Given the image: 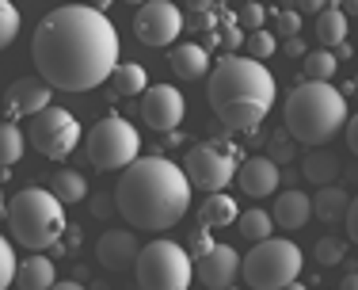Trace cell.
<instances>
[{"mask_svg":"<svg viewBox=\"0 0 358 290\" xmlns=\"http://www.w3.org/2000/svg\"><path fill=\"white\" fill-rule=\"evenodd\" d=\"M31 57L50 88L88 92L110 81L118 65V31L103 8L62 4L42 15L31 39Z\"/></svg>","mask_w":358,"mask_h":290,"instance_id":"1","label":"cell"},{"mask_svg":"<svg viewBox=\"0 0 358 290\" xmlns=\"http://www.w3.org/2000/svg\"><path fill=\"white\" fill-rule=\"evenodd\" d=\"M191 195L194 187L176 160L138 157L130 168H122V180L115 187V207L134 229L164 233L187 218Z\"/></svg>","mask_w":358,"mask_h":290,"instance_id":"2","label":"cell"},{"mask_svg":"<svg viewBox=\"0 0 358 290\" xmlns=\"http://www.w3.org/2000/svg\"><path fill=\"white\" fill-rule=\"evenodd\" d=\"M278 96V84L271 69L255 57H221L210 69V88H206V104L221 118V126L241 134H255L263 126V118L271 115Z\"/></svg>","mask_w":358,"mask_h":290,"instance_id":"3","label":"cell"},{"mask_svg":"<svg viewBox=\"0 0 358 290\" xmlns=\"http://www.w3.org/2000/svg\"><path fill=\"white\" fill-rule=\"evenodd\" d=\"M282 118L294 141L320 149L343 130L351 115H347V96L331 81H305L286 96Z\"/></svg>","mask_w":358,"mask_h":290,"instance_id":"4","label":"cell"},{"mask_svg":"<svg viewBox=\"0 0 358 290\" xmlns=\"http://www.w3.org/2000/svg\"><path fill=\"white\" fill-rule=\"evenodd\" d=\"M8 226L23 249H54L65 233V202L50 187H23L8 199Z\"/></svg>","mask_w":358,"mask_h":290,"instance_id":"5","label":"cell"},{"mask_svg":"<svg viewBox=\"0 0 358 290\" xmlns=\"http://www.w3.org/2000/svg\"><path fill=\"white\" fill-rule=\"evenodd\" d=\"M301 249L286 237L255 241V249L241 260V275L252 290H282L301 275Z\"/></svg>","mask_w":358,"mask_h":290,"instance_id":"6","label":"cell"},{"mask_svg":"<svg viewBox=\"0 0 358 290\" xmlns=\"http://www.w3.org/2000/svg\"><path fill=\"white\" fill-rule=\"evenodd\" d=\"M141 153V134L138 126H130L126 118L107 115L84 134V157L96 172H122L138 160Z\"/></svg>","mask_w":358,"mask_h":290,"instance_id":"7","label":"cell"},{"mask_svg":"<svg viewBox=\"0 0 358 290\" xmlns=\"http://www.w3.org/2000/svg\"><path fill=\"white\" fill-rule=\"evenodd\" d=\"M134 279L138 290H187L194 279V260L176 241H152L134 263Z\"/></svg>","mask_w":358,"mask_h":290,"instance_id":"8","label":"cell"},{"mask_svg":"<svg viewBox=\"0 0 358 290\" xmlns=\"http://www.w3.org/2000/svg\"><path fill=\"white\" fill-rule=\"evenodd\" d=\"M236 168H241V160H236V149L225 141H199L187 149L183 157V172L191 187H199V191L214 195L221 187H229L236 180Z\"/></svg>","mask_w":358,"mask_h":290,"instance_id":"9","label":"cell"},{"mask_svg":"<svg viewBox=\"0 0 358 290\" xmlns=\"http://www.w3.org/2000/svg\"><path fill=\"white\" fill-rule=\"evenodd\" d=\"M27 141L35 145L42 157H69L76 145L84 141L80 134V123H76L73 111L50 104L46 111H38L35 118H27Z\"/></svg>","mask_w":358,"mask_h":290,"instance_id":"10","label":"cell"},{"mask_svg":"<svg viewBox=\"0 0 358 290\" xmlns=\"http://www.w3.org/2000/svg\"><path fill=\"white\" fill-rule=\"evenodd\" d=\"M134 35H138L145 46L164 50L183 35V12L172 0H145L134 15Z\"/></svg>","mask_w":358,"mask_h":290,"instance_id":"11","label":"cell"},{"mask_svg":"<svg viewBox=\"0 0 358 290\" xmlns=\"http://www.w3.org/2000/svg\"><path fill=\"white\" fill-rule=\"evenodd\" d=\"M141 96H145L141 99V118H145L149 130H157V134L179 130V123H183V115H187V99L176 84H149Z\"/></svg>","mask_w":358,"mask_h":290,"instance_id":"12","label":"cell"},{"mask_svg":"<svg viewBox=\"0 0 358 290\" xmlns=\"http://www.w3.org/2000/svg\"><path fill=\"white\" fill-rule=\"evenodd\" d=\"M241 275V252L233 244H210L206 252L194 260V279L206 290H229Z\"/></svg>","mask_w":358,"mask_h":290,"instance_id":"13","label":"cell"},{"mask_svg":"<svg viewBox=\"0 0 358 290\" xmlns=\"http://www.w3.org/2000/svg\"><path fill=\"white\" fill-rule=\"evenodd\" d=\"M50 96H54V88H50L46 81L20 76V81H12L4 92V111H8V118H35L38 111H46L54 104Z\"/></svg>","mask_w":358,"mask_h":290,"instance_id":"14","label":"cell"},{"mask_svg":"<svg viewBox=\"0 0 358 290\" xmlns=\"http://www.w3.org/2000/svg\"><path fill=\"white\" fill-rule=\"evenodd\" d=\"M236 184H241V191L248 195V199H267V195L278 191L282 172H278V165L271 157H248L236 168Z\"/></svg>","mask_w":358,"mask_h":290,"instance_id":"15","label":"cell"},{"mask_svg":"<svg viewBox=\"0 0 358 290\" xmlns=\"http://www.w3.org/2000/svg\"><path fill=\"white\" fill-rule=\"evenodd\" d=\"M96 256L99 263H103L107 271H122V268H134L141 256V244L138 237L130 233V229H107V233H99L96 241Z\"/></svg>","mask_w":358,"mask_h":290,"instance_id":"16","label":"cell"},{"mask_svg":"<svg viewBox=\"0 0 358 290\" xmlns=\"http://www.w3.org/2000/svg\"><path fill=\"white\" fill-rule=\"evenodd\" d=\"M271 218H275L278 229H301L313 221V199L305 191H278Z\"/></svg>","mask_w":358,"mask_h":290,"instance_id":"17","label":"cell"},{"mask_svg":"<svg viewBox=\"0 0 358 290\" xmlns=\"http://www.w3.org/2000/svg\"><path fill=\"white\" fill-rule=\"evenodd\" d=\"M168 65H172V73L179 81H202L210 73V54L199 42H179L172 50V57H168Z\"/></svg>","mask_w":358,"mask_h":290,"instance_id":"18","label":"cell"},{"mask_svg":"<svg viewBox=\"0 0 358 290\" xmlns=\"http://www.w3.org/2000/svg\"><path fill=\"white\" fill-rule=\"evenodd\" d=\"M57 283V268L50 256L42 252H31L27 260H20V268H15V286L20 290H50Z\"/></svg>","mask_w":358,"mask_h":290,"instance_id":"19","label":"cell"},{"mask_svg":"<svg viewBox=\"0 0 358 290\" xmlns=\"http://www.w3.org/2000/svg\"><path fill=\"white\" fill-rule=\"evenodd\" d=\"M347 12L339 8V0H331V8H324V12L317 15V42L324 50H336L339 42L347 39Z\"/></svg>","mask_w":358,"mask_h":290,"instance_id":"20","label":"cell"},{"mask_svg":"<svg viewBox=\"0 0 358 290\" xmlns=\"http://www.w3.org/2000/svg\"><path fill=\"white\" fill-rule=\"evenodd\" d=\"M347 207H351V195L343 191V187L328 184L317 191V199H313V218H324V221H343L347 218Z\"/></svg>","mask_w":358,"mask_h":290,"instance_id":"21","label":"cell"},{"mask_svg":"<svg viewBox=\"0 0 358 290\" xmlns=\"http://www.w3.org/2000/svg\"><path fill=\"white\" fill-rule=\"evenodd\" d=\"M236 218H241V210H236V202L229 199V195H206V202H202V226L206 229H225V226H236Z\"/></svg>","mask_w":358,"mask_h":290,"instance_id":"22","label":"cell"},{"mask_svg":"<svg viewBox=\"0 0 358 290\" xmlns=\"http://www.w3.org/2000/svg\"><path fill=\"white\" fill-rule=\"evenodd\" d=\"M50 191H54L65 207H73V202L88 199V180H84L76 168H57L54 180H50Z\"/></svg>","mask_w":358,"mask_h":290,"instance_id":"23","label":"cell"},{"mask_svg":"<svg viewBox=\"0 0 358 290\" xmlns=\"http://www.w3.org/2000/svg\"><path fill=\"white\" fill-rule=\"evenodd\" d=\"M110 81H115L118 96H141V92L149 88V73H145V65H138V62H118L115 73H110Z\"/></svg>","mask_w":358,"mask_h":290,"instance_id":"24","label":"cell"},{"mask_svg":"<svg viewBox=\"0 0 358 290\" xmlns=\"http://www.w3.org/2000/svg\"><path fill=\"white\" fill-rule=\"evenodd\" d=\"M305 180L317 184V187L336 184V180H339V160H336V153H328V149L309 153V157H305Z\"/></svg>","mask_w":358,"mask_h":290,"instance_id":"25","label":"cell"},{"mask_svg":"<svg viewBox=\"0 0 358 290\" xmlns=\"http://www.w3.org/2000/svg\"><path fill=\"white\" fill-rule=\"evenodd\" d=\"M23 149H27V134H23L12 118H4V123H0V168H12L15 160L23 157Z\"/></svg>","mask_w":358,"mask_h":290,"instance_id":"26","label":"cell"},{"mask_svg":"<svg viewBox=\"0 0 358 290\" xmlns=\"http://www.w3.org/2000/svg\"><path fill=\"white\" fill-rule=\"evenodd\" d=\"M301 69H305V76L309 81H331L336 76V69H339V57H336V50H309V54L301 57Z\"/></svg>","mask_w":358,"mask_h":290,"instance_id":"27","label":"cell"},{"mask_svg":"<svg viewBox=\"0 0 358 290\" xmlns=\"http://www.w3.org/2000/svg\"><path fill=\"white\" fill-rule=\"evenodd\" d=\"M236 226H241V237L244 241H267L271 229H275V218L267 214V210H244L241 218H236Z\"/></svg>","mask_w":358,"mask_h":290,"instance_id":"28","label":"cell"},{"mask_svg":"<svg viewBox=\"0 0 358 290\" xmlns=\"http://www.w3.org/2000/svg\"><path fill=\"white\" fill-rule=\"evenodd\" d=\"M20 8L12 0H0V50H8L15 39H20Z\"/></svg>","mask_w":358,"mask_h":290,"instance_id":"29","label":"cell"},{"mask_svg":"<svg viewBox=\"0 0 358 290\" xmlns=\"http://www.w3.org/2000/svg\"><path fill=\"white\" fill-rule=\"evenodd\" d=\"M343 256H347V241H339V237H320V241L313 244V260H317L320 268H336Z\"/></svg>","mask_w":358,"mask_h":290,"instance_id":"30","label":"cell"},{"mask_svg":"<svg viewBox=\"0 0 358 290\" xmlns=\"http://www.w3.org/2000/svg\"><path fill=\"white\" fill-rule=\"evenodd\" d=\"M15 268H20V260H15V249H12V241L0 233V290L15 286Z\"/></svg>","mask_w":358,"mask_h":290,"instance_id":"31","label":"cell"},{"mask_svg":"<svg viewBox=\"0 0 358 290\" xmlns=\"http://www.w3.org/2000/svg\"><path fill=\"white\" fill-rule=\"evenodd\" d=\"M236 23L248 31H259L263 23H267V8L259 4V0H244L241 8H236Z\"/></svg>","mask_w":358,"mask_h":290,"instance_id":"32","label":"cell"},{"mask_svg":"<svg viewBox=\"0 0 358 290\" xmlns=\"http://www.w3.org/2000/svg\"><path fill=\"white\" fill-rule=\"evenodd\" d=\"M275 50H278V42H275L271 31L259 27V31H252V35H248V57H255V62H267Z\"/></svg>","mask_w":358,"mask_h":290,"instance_id":"33","label":"cell"},{"mask_svg":"<svg viewBox=\"0 0 358 290\" xmlns=\"http://www.w3.org/2000/svg\"><path fill=\"white\" fill-rule=\"evenodd\" d=\"M343 226H347V241H355V244H358V195H351V207H347Z\"/></svg>","mask_w":358,"mask_h":290,"instance_id":"34","label":"cell"},{"mask_svg":"<svg viewBox=\"0 0 358 290\" xmlns=\"http://www.w3.org/2000/svg\"><path fill=\"white\" fill-rule=\"evenodd\" d=\"M301 31V12H282L278 15V35H297Z\"/></svg>","mask_w":358,"mask_h":290,"instance_id":"35","label":"cell"},{"mask_svg":"<svg viewBox=\"0 0 358 290\" xmlns=\"http://www.w3.org/2000/svg\"><path fill=\"white\" fill-rule=\"evenodd\" d=\"M271 160H275V165H282V160H294V149H289V141H271Z\"/></svg>","mask_w":358,"mask_h":290,"instance_id":"36","label":"cell"},{"mask_svg":"<svg viewBox=\"0 0 358 290\" xmlns=\"http://www.w3.org/2000/svg\"><path fill=\"white\" fill-rule=\"evenodd\" d=\"M343 130H347V149H351L355 157H358V115L347 118V126H343Z\"/></svg>","mask_w":358,"mask_h":290,"instance_id":"37","label":"cell"},{"mask_svg":"<svg viewBox=\"0 0 358 290\" xmlns=\"http://www.w3.org/2000/svg\"><path fill=\"white\" fill-rule=\"evenodd\" d=\"M324 4H328V0H297V12L301 15H320Z\"/></svg>","mask_w":358,"mask_h":290,"instance_id":"38","label":"cell"},{"mask_svg":"<svg viewBox=\"0 0 358 290\" xmlns=\"http://www.w3.org/2000/svg\"><path fill=\"white\" fill-rule=\"evenodd\" d=\"M286 54L289 57H305V54H309V50H305V42H301V35H289L286 39Z\"/></svg>","mask_w":358,"mask_h":290,"instance_id":"39","label":"cell"},{"mask_svg":"<svg viewBox=\"0 0 358 290\" xmlns=\"http://www.w3.org/2000/svg\"><path fill=\"white\" fill-rule=\"evenodd\" d=\"M339 8L347 12V20H358V0H339Z\"/></svg>","mask_w":358,"mask_h":290,"instance_id":"40","label":"cell"},{"mask_svg":"<svg viewBox=\"0 0 358 290\" xmlns=\"http://www.w3.org/2000/svg\"><path fill=\"white\" fill-rule=\"evenodd\" d=\"M50 290H88V286H84V283H73V279H65V283H54Z\"/></svg>","mask_w":358,"mask_h":290,"instance_id":"41","label":"cell"},{"mask_svg":"<svg viewBox=\"0 0 358 290\" xmlns=\"http://www.w3.org/2000/svg\"><path fill=\"white\" fill-rule=\"evenodd\" d=\"M343 290H358V271H355V275H347V279H343Z\"/></svg>","mask_w":358,"mask_h":290,"instance_id":"42","label":"cell"},{"mask_svg":"<svg viewBox=\"0 0 358 290\" xmlns=\"http://www.w3.org/2000/svg\"><path fill=\"white\" fill-rule=\"evenodd\" d=\"M282 290H305V283H297V279H294V283H289V286H282Z\"/></svg>","mask_w":358,"mask_h":290,"instance_id":"43","label":"cell"},{"mask_svg":"<svg viewBox=\"0 0 358 290\" xmlns=\"http://www.w3.org/2000/svg\"><path fill=\"white\" fill-rule=\"evenodd\" d=\"M92 4H96V8H107V4H110V0H92Z\"/></svg>","mask_w":358,"mask_h":290,"instance_id":"44","label":"cell"},{"mask_svg":"<svg viewBox=\"0 0 358 290\" xmlns=\"http://www.w3.org/2000/svg\"><path fill=\"white\" fill-rule=\"evenodd\" d=\"M122 4H138V8H141V4H145V0H122Z\"/></svg>","mask_w":358,"mask_h":290,"instance_id":"45","label":"cell"},{"mask_svg":"<svg viewBox=\"0 0 358 290\" xmlns=\"http://www.w3.org/2000/svg\"><path fill=\"white\" fill-rule=\"evenodd\" d=\"M0 207H4V191H0Z\"/></svg>","mask_w":358,"mask_h":290,"instance_id":"46","label":"cell"},{"mask_svg":"<svg viewBox=\"0 0 358 290\" xmlns=\"http://www.w3.org/2000/svg\"><path fill=\"white\" fill-rule=\"evenodd\" d=\"M355 92H358V76H355Z\"/></svg>","mask_w":358,"mask_h":290,"instance_id":"47","label":"cell"}]
</instances>
